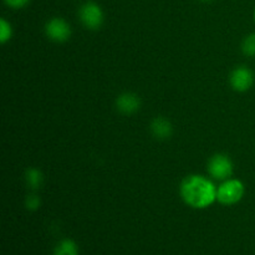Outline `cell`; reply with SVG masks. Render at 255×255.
Listing matches in <instances>:
<instances>
[{
    "label": "cell",
    "instance_id": "6da1fadb",
    "mask_svg": "<svg viewBox=\"0 0 255 255\" xmlns=\"http://www.w3.org/2000/svg\"><path fill=\"white\" fill-rule=\"evenodd\" d=\"M179 193L187 206L204 209L217 201V187L213 182L201 174H189L182 181Z\"/></svg>",
    "mask_w": 255,
    "mask_h": 255
},
{
    "label": "cell",
    "instance_id": "7a4b0ae2",
    "mask_svg": "<svg viewBox=\"0 0 255 255\" xmlns=\"http://www.w3.org/2000/svg\"><path fill=\"white\" fill-rule=\"evenodd\" d=\"M246 187L237 178H228L217 187V202L223 206H233L243 199Z\"/></svg>",
    "mask_w": 255,
    "mask_h": 255
},
{
    "label": "cell",
    "instance_id": "3957f363",
    "mask_svg": "<svg viewBox=\"0 0 255 255\" xmlns=\"http://www.w3.org/2000/svg\"><path fill=\"white\" fill-rule=\"evenodd\" d=\"M79 19L86 29L99 30L104 24L105 15L97 2L86 1L80 6Z\"/></svg>",
    "mask_w": 255,
    "mask_h": 255
},
{
    "label": "cell",
    "instance_id": "277c9868",
    "mask_svg": "<svg viewBox=\"0 0 255 255\" xmlns=\"http://www.w3.org/2000/svg\"><path fill=\"white\" fill-rule=\"evenodd\" d=\"M207 169L212 178L223 182L231 178V176L233 174V162L229 158L228 154L217 153L211 157Z\"/></svg>",
    "mask_w": 255,
    "mask_h": 255
},
{
    "label": "cell",
    "instance_id": "5b68a950",
    "mask_svg": "<svg viewBox=\"0 0 255 255\" xmlns=\"http://www.w3.org/2000/svg\"><path fill=\"white\" fill-rule=\"evenodd\" d=\"M45 35L51 41L62 44V42H66L71 36V27L69 22L62 17H52L45 24Z\"/></svg>",
    "mask_w": 255,
    "mask_h": 255
},
{
    "label": "cell",
    "instance_id": "8992f818",
    "mask_svg": "<svg viewBox=\"0 0 255 255\" xmlns=\"http://www.w3.org/2000/svg\"><path fill=\"white\" fill-rule=\"evenodd\" d=\"M229 84L237 92H246L252 89L254 84V74L247 66H238L232 71Z\"/></svg>",
    "mask_w": 255,
    "mask_h": 255
},
{
    "label": "cell",
    "instance_id": "52a82bcc",
    "mask_svg": "<svg viewBox=\"0 0 255 255\" xmlns=\"http://www.w3.org/2000/svg\"><path fill=\"white\" fill-rule=\"evenodd\" d=\"M117 111L124 115H132L141 109V99L133 92H124L116 99Z\"/></svg>",
    "mask_w": 255,
    "mask_h": 255
},
{
    "label": "cell",
    "instance_id": "ba28073f",
    "mask_svg": "<svg viewBox=\"0 0 255 255\" xmlns=\"http://www.w3.org/2000/svg\"><path fill=\"white\" fill-rule=\"evenodd\" d=\"M149 129H151L152 134H153L157 139H161V141L171 138L172 133H173L172 124L168 120L164 119V117H156V119L151 122Z\"/></svg>",
    "mask_w": 255,
    "mask_h": 255
},
{
    "label": "cell",
    "instance_id": "9c48e42d",
    "mask_svg": "<svg viewBox=\"0 0 255 255\" xmlns=\"http://www.w3.org/2000/svg\"><path fill=\"white\" fill-rule=\"evenodd\" d=\"M25 183L31 192H37L44 183V176L40 169L30 167L25 172Z\"/></svg>",
    "mask_w": 255,
    "mask_h": 255
},
{
    "label": "cell",
    "instance_id": "30bf717a",
    "mask_svg": "<svg viewBox=\"0 0 255 255\" xmlns=\"http://www.w3.org/2000/svg\"><path fill=\"white\" fill-rule=\"evenodd\" d=\"M55 255H77V248L72 241H64L57 246Z\"/></svg>",
    "mask_w": 255,
    "mask_h": 255
},
{
    "label": "cell",
    "instance_id": "8fae6325",
    "mask_svg": "<svg viewBox=\"0 0 255 255\" xmlns=\"http://www.w3.org/2000/svg\"><path fill=\"white\" fill-rule=\"evenodd\" d=\"M11 36H12L11 25H10L9 21H6V20L2 17V19H0V42H1L2 45L6 44V42L11 39Z\"/></svg>",
    "mask_w": 255,
    "mask_h": 255
},
{
    "label": "cell",
    "instance_id": "7c38bea8",
    "mask_svg": "<svg viewBox=\"0 0 255 255\" xmlns=\"http://www.w3.org/2000/svg\"><path fill=\"white\" fill-rule=\"evenodd\" d=\"M242 51L246 56H255V34H251L242 42Z\"/></svg>",
    "mask_w": 255,
    "mask_h": 255
},
{
    "label": "cell",
    "instance_id": "4fadbf2b",
    "mask_svg": "<svg viewBox=\"0 0 255 255\" xmlns=\"http://www.w3.org/2000/svg\"><path fill=\"white\" fill-rule=\"evenodd\" d=\"M40 203H41V201H40V197L37 196L36 192L27 194L26 199H25V206L29 211H36L40 207Z\"/></svg>",
    "mask_w": 255,
    "mask_h": 255
},
{
    "label": "cell",
    "instance_id": "5bb4252c",
    "mask_svg": "<svg viewBox=\"0 0 255 255\" xmlns=\"http://www.w3.org/2000/svg\"><path fill=\"white\" fill-rule=\"evenodd\" d=\"M4 2L12 9H21L29 4L30 0H4Z\"/></svg>",
    "mask_w": 255,
    "mask_h": 255
},
{
    "label": "cell",
    "instance_id": "9a60e30c",
    "mask_svg": "<svg viewBox=\"0 0 255 255\" xmlns=\"http://www.w3.org/2000/svg\"><path fill=\"white\" fill-rule=\"evenodd\" d=\"M201 1H204V2H208V1H212V0H201Z\"/></svg>",
    "mask_w": 255,
    "mask_h": 255
},
{
    "label": "cell",
    "instance_id": "2e32d148",
    "mask_svg": "<svg viewBox=\"0 0 255 255\" xmlns=\"http://www.w3.org/2000/svg\"><path fill=\"white\" fill-rule=\"evenodd\" d=\"M254 22H255V9H254Z\"/></svg>",
    "mask_w": 255,
    "mask_h": 255
}]
</instances>
